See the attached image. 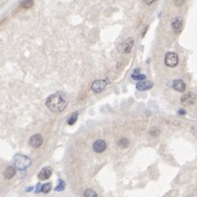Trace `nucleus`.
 <instances>
[{"label": "nucleus", "mask_w": 197, "mask_h": 197, "mask_svg": "<svg viewBox=\"0 0 197 197\" xmlns=\"http://www.w3.org/2000/svg\"><path fill=\"white\" fill-rule=\"evenodd\" d=\"M46 106L52 112H61L67 106V100L61 93H55L49 95L46 100Z\"/></svg>", "instance_id": "obj_1"}, {"label": "nucleus", "mask_w": 197, "mask_h": 197, "mask_svg": "<svg viewBox=\"0 0 197 197\" xmlns=\"http://www.w3.org/2000/svg\"><path fill=\"white\" fill-rule=\"evenodd\" d=\"M13 162H14V166H16L18 170L23 171L26 170L30 166H31V159L26 156L23 155H17L14 156L13 158Z\"/></svg>", "instance_id": "obj_2"}, {"label": "nucleus", "mask_w": 197, "mask_h": 197, "mask_svg": "<svg viewBox=\"0 0 197 197\" xmlns=\"http://www.w3.org/2000/svg\"><path fill=\"white\" fill-rule=\"evenodd\" d=\"M134 47V40L132 37L127 38V40L123 41L121 44L117 46V50L121 54H128L132 52V48Z\"/></svg>", "instance_id": "obj_3"}, {"label": "nucleus", "mask_w": 197, "mask_h": 197, "mask_svg": "<svg viewBox=\"0 0 197 197\" xmlns=\"http://www.w3.org/2000/svg\"><path fill=\"white\" fill-rule=\"evenodd\" d=\"M164 64H166V66H168L170 68L176 67L177 64H179V56H177V54H175L173 52L166 53V57H164Z\"/></svg>", "instance_id": "obj_4"}, {"label": "nucleus", "mask_w": 197, "mask_h": 197, "mask_svg": "<svg viewBox=\"0 0 197 197\" xmlns=\"http://www.w3.org/2000/svg\"><path fill=\"white\" fill-rule=\"evenodd\" d=\"M195 101H196V96H195L194 93H192V92H188V93H185L183 96L181 98V102L183 105H192V104L195 103Z\"/></svg>", "instance_id": "obj_5"}, {"label": "nucleus", "mask_w": 197, "mask_h": 197, "mask_svg": "<svg viewBox=\"0 0 197 197\" xmlns=\"http://www.w3.org/2000/svg\"><path fill=\"white\" fill-rule=\"evenodd\" d=\"M106 84H108V82L105 80H96L91 84V90L95 93H100L105 89Z\"/></svg>", "instance_id": "obj_6"}, {"label": "nucleus", "mask_w": 197, "mask_h": 197, "mask_svg": "<svg viewBox=\"0 0 197 197\" xmlns=\"http://www.w3.org/2000/svg\"><path fill=\"white\" fill-rule=\"evenodd\" d=\"M30 146H31L32 148H40L41 146H42L43 143V138L41 135L36 134V135H33V136L30 138V141H29Z\"/></svg>", "instance_id": "obj_7"}, {"label": "nucleus", "mask_w": 197, "mask_h": 197, "mask_svg": "<svg viewBox=\"0 0 197 197\" xmlns=\"http://www.w3.org/2000/svg\"><path fill=\"white\" fill-rule=\"evenodd\" d=\"M106 149V142L102 139H98V140L94 141L93 143V150L95 151L96 153H101L103 151H105Z\"/></svg>", "instance_id": "obj_8"}, {"label": "nucleus", "mask_w": 197, "mask_h": 197, "mask_svg": "<svg viewBox=\"0 0 197 197\" xmlns=\"http://www.w3.org/2000/svg\"><path fill=\"white\" fill-rule=\"evenodd\" d=\"M153 85V83L151 82V81H148V80H140L137 82L136 84V88L137 90H139V91H146V90H149L151 89Z\"/></svg>", "instance_id": "obj_9"}, {"label": "nucleus", "mask_w": 197, "mask_h": 197, "mask_svg": "<svg viewBox=\"0 0 197 197\" xmlns=\"http://www.w3.org/2000/svg\"><path fill=\"white\" fill-rule=\"evenodd\" d=\"M52 175V168H49V166H45L41 170V172L38 173V179L41 181H44V180H47Z\"/></svg>", "instance_id": "obj_10"}, {"label": "nucleus", "mask_w": 197, "mask_h": 197, "mask_svg": "<svg viewBox=\"0 0 197 197\" xmlns=\"http://www.w3.org/2000/svg\"><path fill=\"white\" fill-rule=\"evenodd\" d=\"M172 87H173V89H174L175 91H179V92H184V91H185V89H186L185 83H184V81L181 80V79H177V80L173 81Z\"/></svg>", "instance_id": "obj_11"}, {"label": "nucleus", "mask_w": 197, "mask_h": 197, "mask_svg": "<svg viewBox=\"0 0 197 197\" xmlns=\"http://www.w3.org/2000/svg\"><path fill=\"white\" fill-rule=\"evenodd\" d=\"M172 29L174 32L179 33V32L182 31L183 29V20L181 18H175L174 20L172 21Z\"/></svg>", "instance_id": "obj_12"}, {"label": "nucleus", "mask_w": 197, "mask_h": 197, "mask_svg": "<svg viewBox=\"0 0 197 197\" xmlns=\"http://www.w3.org/2000/svg\"><path fill=\"white\" fill-rule=\"evenodd\" d=\"M16 166H8L7 169H6V171H5V177L6 179H8V180H10V179H12V177L16 175Z\"/></svg>", "instance_id": "obj_13"}, {"label": "nucleus", "mask_w": 197, "mask_h": 197, "mask_svg": "<svg viewBox=\"0 0 197 197\" xmlns=\"http://www.w3.org/2000/svg\"><path fill=\"white\" fill-rule=\"evenodd\" d=\"M117 145L121 148H127L128 146H129V141H128L127 138H121L117 141Z\"/></svg>", "instance_id": "obj_14"}, {"label": "nucleus", "mask_w": 197, "mask_h": 197, "mask_svg": "<svg viewBox=\"0 0 197 197\" xmlns=\"http://www.w3.org/2000/svg\"><path fill=\"white\" fill-rule=\"evenodd\" d=\"M34 1L33 0H22V2H21V7L24 8V9H29L33 6Z\"/></svg>", "instance_id": "obj_15"}, {"label": "nucleus", "mask_w": 197, "mask_h": 197, "mask_svg": "<svg viewBox=\"0 0 197 197\" xmlns=\"http://www.w3.org/2000/svg\"><path fill=\"white\" fill-rule=\"evenodd\" d=\"M77 118H78V112L72 113L69 116V118H68V124H69V125H74V124L76 123Z\"/></svg>", "instance_id": "obj_16"}, {"label": "nucleus", "mask_w": 197, "mask_h": 197, "mask_svg": "<svg viewBox=\"0 0 197 197\" xmlns=\"http://www.w3.org/2000/svg\"><path fill=\"white\" fill-rule=\"evenodd\" d=\"M52 190V184L50 183H46L44 184V185H42V188H41V190H42L43 193H49V190Z\"/></svg>", "instance_id": "obj_17"}, {"label": "nucleus", "mask_w": 197, "mask_h": 197, "mask_svg": "<svg viewBox=\"0 0 197 197\" xmlns=\"http://www.w3.org/2000/svg\"><path fill=\"white\" fill-rule=\"evenodd\" d=\"M132 78L134 79V80H138V81H140V80H145L146 79V76L145 74H132Z\"/></svg>", "instance_id": "obj_18"}, {"label": "nucleus", "mask_w": 197, "mask_h": 197, "mask_svg": "<svg viewBox=\"0 0 197 197\" xmlns=\"http://www.w3.org/2000/svg\"><path fill=\"white\" fill-rule=\"evenodd\" d=\"M96 195H98V194H96L95 192H93V190H85V192H84V196H85V197H89V196H93V197H95Z\"/></svg>", "instance_id": "obj_19"}, {"label": "nucleus", "mask_w": 197, "mask_h": 197, "mask_svg": "<svg viewBox=\"0 0 197 197\" xmlns=\"http://www.w3.org/2000/svg\"><path fill=\"white\" fill-rule=\"evenodd\" d=\"M159 134H160V130L158 129L157 127H153L152 129L150 130V135H151V136H153V137H157Z\"/></svg>", "instance_id": "obj_20"}, {"label": "nucleus", "mask_w": 197, "mask_h": 197, "mask_svg": "<svg viewBox=\"0 0 197 197\" xmlns=\"http://www.w3.org/2000/svg\"><path fill=\"white\" fill-rule=\"evenodd\" d=\"M64 188H65V183H64L63 181H59V184H58V185H57L56 190H58V192H60V190H63Z\"/></svg>", "instance_id": "obj_21"}, {"label": "nucleus", "mask_w": 197, "mask_h": 197, "mask_svg": "<svg viewBox=\"0 0 197 197\" xmlns=\"http://www.w3.org/2000/svg\"><path fill=\"white\" fill-rule=\"evenodd\" d=\"M173 2L176 7H181L184 2H185V0H173Z\"/></svg>", "instance_id": "obj_22"}, {"label": "nucleus", "mask_w": 197, "mask_h": 197, "mask_svg": "<svg viewBox=\"0 0 197 197\" xmlns=\"http://www.w3.org/2000/svg\"><path fill=\"white\" fill-rule=\"evenodd\" d=\"M156 0H143V2L146 3V5H151V3L155 2Z\"/></svg>", "instance_id": "obj_23"}]
</instances>
